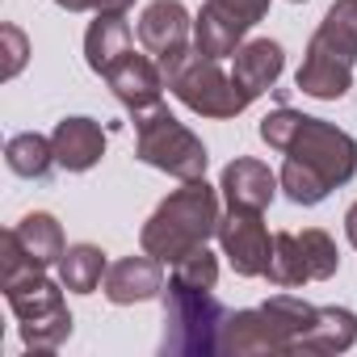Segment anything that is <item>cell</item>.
<instances>
[{"instance_id": "e0dca14e", "label": "cell", "mask_w": 357, "mask_h": 357, "mask_svg": "<svg viewBox=\"0 0 357 357\" xmlns=\"http://www.w3.org/2000/svg\"><path fill=\"white\" fill-rule=\"evenodd\" d=\"M244 34H248V26L236 22L231 13L215 9L211 0L198 9V17H194V47L202 55H211V59H231L244 47Z\"/></svg>"}, {"instance_id": "5bb4252c", "label": "cell", "mask_w": 357, "mask_h": 357, "mask_svg": "<svg viewBox=\"0 0 357 357\" xmlns=\"http://www.w3.org/2000/svg\"><path fill=\"white\" fill-rule=\"evenodd\" d=\"M282 68H286V51H282L273 38H252V43H244V47L231 55V76H236V84H240L252 101L278 84Z\"/></svg>"}, {"instance_id": "2e32d148", "label": "cell", "mask_w": 357, "mask_h": 357, "mask_svg": "<svg viewBox=\"0 0 357 357\" xmlns=\"http://www.w3.org/2000/svg\"><path fill=\"white\" fill-rule=\"evenodd\" d=\"M311 55H328L344 68L357 63V0H336V5L324 13L319 30L307 43Z\"/></svg>"}, {"instance_id": "6da1fadb", "label": "cell", "mask_w": 357, "mask_h": 357, "mask_svg": "<svg viewBox=\"0 0 357 357\" xmlns=\"http://www.w3.org/2000/svg\"><path fill=\"white\" fill-rule=\"evenodd\" d=\"M261 139L286 151L278 181L294 206H319L336 185L353 181L357 172V139L290 105H278L273 114L261 118Z\"/></svg>"}, {"instance_id": "ac0fdd59", "label": "cell", "mask_w": 357, "mask_h": 357, "mask_svg": "<svg viewBox=\"0 0 357 357\" xmlns=\"http://www.w3.org/2000/svg\"><path fill=\"white\" fill-rule=\"evenodd\" d=\"M130 51V22L126 13H93V26L84 34V59L97 76L109 72L114 59H122Z\"/></svg>"}, {"instance_id": "4fadbf2b", "label": "cell", "mask_w": 357, "mask_h": 357, "mask_svg": "<svg viewBox=\"0 0 357 357\" xmlns=\"http://www.w3.org/2000/svg\"><path fill=\"white\" fill-rule=\"evenodd\" d=\"M278 185H282V181L269 172V164H261V160H252V155L231 160V164L223 168V176H219V190H223L227 206H236V211H261V215H265V206L273 202Z\"/></svg>"}, {"instance_id": "d4e9b609", "label": "cell", "mask_w": 357, "mask_h": 357, "mask_svg": "<svg viewBox=\"0 0 357 357\" xmlns=\"http://www.w3.org/2000/svg\"><path fill=\"white\" fill-rule=\"evenodd\" d=\"M211 5H215V9H223V13H231V17H236V22H244L248 30L269 13V0H211Z\"/></svg>"}, {"instance_id": "7402d4cb", "label": "cell", "mask_w": 357, "mask_h": 357, "mask_svg": "<svg viewBox=\"0 0 357 357\" xmlns=\"http://www.w3.org/2000/svg\"><path fill=\"white\" fill-rule=\"evenodd\" d=\"M59 282L72 290V294H93L101 282H105V252L97 244H72L63 257H59Z\"/></svg>"}, {"instance_id": "3957f363", "label": "cell", "mask_w": 357, "mask_h": 357, "mask_svg": "<svg viewBox=\"0 0 357 357\" xmlns=\"http://www.w3.org/2000/svg\"><path fill=\"white\" fill-rule=\"evenodd\" d=\"M319 307L294 298V294H273L261 307L227 315L223 328V353L252 357V353H303V340L315 324Z\"/></svg>"}, {"instance_id": "9c48e42d", "label": "cell", "mask_w": 357, "mask_h": 357, "mask_svg": "<svg viewBox=\"0 0 357 357\" xmlns=\"http://www.w3.org/2000/svg\"><path fill=\"white\" fill-rule=\"evenodd\" d=\"M219 248L227 257V265L240 278H265L269 257H273V236L261 219V211H236L227 206V215L219 219Z\"/></svg>"}, {"instance_id": "277c9868", "label": "cell", "mask_w": 357, "mask_h": 357, "mask_svg": "<svg viewBox=\"0 0 357 357\" xmlns=\"http://www.w3.org/2000/svg\"><path fill=\"white\" fill-rule=\"evenodd\" d=\"M227 307L198 286L172 282L164 286V340L160 353L176 357H211L223 353V328H227Z\"/></svg>"}, {"instance_id": "4316f807", "label": "cell", "mask_w": 357, "mask_h": 357, "mask_svg": "<svg viewBox=\"0 0 357 357\" xmlns=\"http://www.w3.org/2000/svg\"><path fill=\"white\" fill-rule=\"evenodd\" d=\"M344 236H349V244L357 248V202L349 206V215H344Z\"/></svg>"}, {"instance_id": "83f0119b", "label": "cell", "mask_w": 357, "mask_h": 357, "mask_svg": "<svg viewBox=\"0 0 357 357\" xmlns=\"http://www.w3.org/2000/svg\"><path fill=\"white\" fill-rule=\"evenodd\" d=\"M290 5H307V0H290Z\"/></svg>"}, {"instance_id": "d6986e66", "label": "cell", "mask_w": 357, "mask_h": 357, "mask_svg": "<svg viewBox=\"0 0 357 357\" xmlns=\"http://www.w3.org/2000/svg\"><path fill=\"white\" fill-rule=\"evenodd\" d=\"M17 240H22V248L43 265V269H51V265H59V257L68 252V244H63V227H59V219L55 215H47V211H34V215H26L17 227Z\"/></svg>"}, {"instance_id": "8992f818", "label": "cell", "mask_w": 357, "mask_h": 357, "mask_svg": "<svg viewBox=\"0 0 357 357\" xmlns=\"http://www.w3.org/2000/svg\"><path fill=\"white\" fill-rule=\"evenodd\" d=\"M135 151L143 164L176 176V181H198V176H206V164H211L206 143L185 122H176L164 101L135 114Z\"/></svg>"}, {"instance_id": "52a82bcc", "label": "cell", "mask_w": 357, "mask_h": 357, "mask_svg": "<svg viewBox=\"0 0 357 357\" xmlns=\"http://www.w3.org/2000/svg\"><path fill=\"white\" fill-rule=\"evenodd\" d=\"M63 282H51L47 269H30L5 282V298L22 324V340L34 353H55L72 336V311L63 303Z\"/></svg>"}, {"instance_id": "9a60e30c", "label": "cell", "mask_w": 357, "mask_h": 357, "mask_svg": "<svg viewBox=\"0 0 357 357\" xmlns=\"http://www.w3.org/2000/svg\"><path fill=\"white\" fill-rule=\"evenodd\" d=\"M51 143H55L59 168H68V172H89L105 155V130L93 118H63L55 126Z\"/></svg>"}, {"instance_id": "8fae6325", "label": "cell", "mask_w": 357, "mask_h": 357, "mask_svg": "<svg viewBox=\"0 0 357 357\" xmlns=\"http://www.w3.org/2000/svg\"><path fill=\"white\" fill-rule=\"evenodd\" d=\"M190 34H194V22H190V9L181 0H151L139 17V43L155 59L181 55L190 47Z\"/></svg>"}, {"instance_id": "7a4b0ae2", "label": "cell", "mask_w": 357, "mask_h": 357, "mask_svg": "<svg viewBox=\"0 0 357 357\" xmlns=\"http://www.w3.org/2000/svg\"><path fill=\"white\" fill-rule=\"evenodd\" d=\"M219 190L206 185V176L198 181H181V190H172L151 219L139 231L143 252H151L164 265H176L181 257H190L194 248H202L215 231H219Z\"/></svg>"}, {"instance_id": "ba28073f", "label": "cell", "mask_w": 357, "mask_h": 357, "mask_svg": "<svg viewBox=\"0 0 357 357\" xmlns=\"http://www.w3.org/2000/svg\"><path fill=\"white\" fill-rule=\"evenodd\" d=\"M340 269V252L336 240L324 227H307V231H278L273 236V257L265 278L278 290H294L307 282H328Z\"/></svg>"}, {"instance_id": "ffe728a7", "label": "cell", "mask_w": 357, "mask_h": 357, "mask_svg": "<svg viewBox=\"0 0 357 357\" xmlns=\"http://www.w3.org/2000/svg\"><path fill=\"white\" fill-rule=\"evenodd\" d=\"M353 340H357V315L349 307H319L303 340V353H344L353 349Z\"/></svg>"}, {"instance_id": "44dd1931", "label": "cell", "mask_w": 357, "mask_h": 357, "mask_svg": "<svg viewBox=\"0 0 357 357\" xmlns=\"http://www.w3.org/2000/svg\"><path fill=\"white\" fill-rule=\"evenodd\" d=\"M5 164L26 176V181H43V176H51V168L59 164L55 160V143L47 135H34V130H22L5 143Z\"/></svg>"}, {"instance_id": "484cf974", "label": "cell", "mask_w": 357, "mask_h": 357, "mask_svg": "<svg viewBox=\"0 0 357 357\" xmlns=\"http://www.w3.org/2000/svg\"><path fill=\"white\" fill-rule=\"evenodd\" d=\"M68 13H126L135 0H55Z\"/></svg>"}, {"instance_id": "7c38bea8", "label": "cell", "mask_w": 357, "mask_h": 357, "mask_svg": "<svg viewBox=\"0 0 357 357\" xmlns=\"http://www.w3.org/2000/svg\"><path fill=\"white\" fill-rule=\"evenodd\" d=\"M105 298L114 307H130V303H147L155 294H164V261H155L151 252L143 257H122L105 269Z\"/></svg>"}, {"instance_id": "5b68a950", "label": "cell", "mask_w": 357, "mask_h": 357, "mask_svg": "<svg viewBox=\"0 0 357 357\" xmlns=\"http://www.w3.org/2000/svg\"><path fill=\"white\" fill-rule=\"evenodd\" d=\"M160 68H164L168 93L202 118H236L252 105V97L236 84V76H227L219 59L202 55L198 47H185L181 55L160 59Z\"/></svg>"}, {"instance_id": "30bf717a", "label": "cell", "mask_w": 357, "mask_h": 357, "mask_svg": "<svg viewBox=\"0 0 357 357\" xmlns=\"http://www.w3.org/2000/svg\"><path fill=\"white\" fill-rule=\"evenodd\" d=\"M105 84L114 89V97H118L130 114L160 105V97H164V89H168L160 59L139 55V51H126L122 59H114L109 72H105Z\"/></svg>"}, {"instance_id": "cb8c5ba5", "label": "cell", "mask_w": 357, "mask_h": 357, "mask_svg": "<svg viewBox=\"0 0 357 357\" xmlns=\"http://www.w3.org/2000/svg\"><path fill=\"white\" fill-rule=\"evenodd\" d=\"M0 55H5V63H0V76H5V80H13V76L26 68L30 43H26V34H22L13 22H5V26H0Z\"/></svg>"}, {"instance_id": "603a6c76", "label": "cell", "mask_w": 357, "mask_h": 357, "mask_svg": "<svg viewBox=\"0 0 357 357\" xmlns=\"http://www.w3.org/2000/svg\"><path fill=\"white\" fill-rule=\"evenodd\" d=\"M172 282L198 286V290H215V282H219V261H215V252L202 244V248H194L190 257H181V261L172 265Z\"/></svg>"}]
</instances>
